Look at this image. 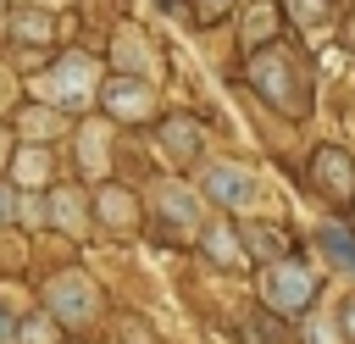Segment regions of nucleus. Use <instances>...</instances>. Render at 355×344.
I'll return each instance as SVG.
<instances>
[{
	"label": "nucleus",
	"instance_id": "obj_13",
	"mask_svg": "<svg viewBox=\"0 0 355 344\" xmlns=\"http://www.w3.org/2000/svg\"><path fill=\"white\" fill-rule=\"evenodd\" d=\"M294 6H300L305 17H311V11H322V0H294Z\"/></svg>",
	"mask_w": 355,
	"mask_h": 344
},
{
	"label": "nucleus",
	"instance_id": "obj_10",
	"mask_svg": "<svg viewBox=\"0 0 355 344\" xmlns=\"http://www.w3.org/2000/svg\"><path fill=\"white\" fill-rule=\"evenodd\" d=\"M211 250H216V255H239V244H233L227 233H211Z\"/></svg>",
	"mask_w": 355,
	"mask_h": 344
},
{
	"label": "nucleus",
	"instance_id": "obj_4",
	"mask_svg": "<svg viewBox=\"0 0 355 344\" xmlns=\"http://www.w3.org/2000/svg\"><path fill=\"white\" fill-rule=\"evenodd\" d=\"M44 83H50V94H55V100L78 105V100H89V83H94V72H89V61H78V55H72V61H61V67H55Z\"/></svg>",
	"mask_w": 355,
	"mask_h": 344
},
{
	"label": "nucleus",
	"instance_id": "obj_1",
	"mask_svg": "<svg viewBox=\"0 0 355 344\" xmlns=\"http://www.w3.org/2000/svg\"><path fill=\"white\" fill-rule=\"evenodd\" d=\"M311 300V272H300V266H272L266 272V305H277V311H300Z\"/></svg>",
	"mask_w": 355,
	"mask_h": 344
},
{
	"label": "nucleus",
	"instance_id": "obj_14",
	"mask_svg": "<svg viewBox=\"0 0 355 344\" xmlns=\"http://www.w3.org/2000/svg\"><path fill=\"white\" fill-rule=\"evenodd\" d=\"M0 216H11V194L6 189H0Z\"/></svg>",
	"mask_w": 355,
	"mask_h": 344
},
{
	"label": "nucleus",
	"instance_id": "obj_2",
	"mask_svg": "<svg viewBox=\"0 0 355 344\" xmlns=\"http://www.w3.org/2000/svg\"><path fill=\"white\" fill-rule=\"evenodd\" d=\"M205 189H211L216 200H227V205H255V200H261V183H255L250 172H239V166H211V172H205Z\"/></svg>",
	"mask_w": 355,
	"mask_h": 344
},
{
	"label": "nucleus",
	"instance_id": "obj_5",
	"mask_svg": "<svg viewBox=\"0 0 355 344\" xmlns=\"http://www.w3.org/2000/svg\"><path fill=\"white\" fill-rule=\"evenodd\" d=\"M322 250H327V255H333V261H338L344 272H355V244H349V239H344L338 227H327V233H322Z\"/></svg>",
	"mask_w": 355,
	"mask_h": 344
},
{
	"label": "nucleus",
	"instance_id": "obj_9",
	"mask_svg": "<svg viewBox=\"0 0 355 344\" xmlns=\"http://www.w3.org/2000/svg\"><path fill=\"white\" fill-rule=\"evenodd\" d=\"M166 144H172V150H183V155H189V150H194V133H178V128H172V133H166Z\"/></svg>",
	"mask_w": 355,
	"mask_h": 344
},
{
	"label": "nucleus",
	"instance_id": "obj_6",
	"mask_svg": "<svg viewBox=\"0 0 355 344\" xmlns=\"http://www.w3.org/2000/svg\"><path fill=\"white\" fill-rule=\"evenodd\" d=\"M111 105L128 117V111H144V105H150V94H144V89H111Z\"/></svg>",
	"mask_w": 355,
	"mask_h": 344
},
{
	"label": "nucleus",
	"instance_id": "obj_16",
	"mask_svg": "<svg viewBox=\"0 0 355 344\" xmlns=\"http://www.w3.org/2000/svg\"><path fill=\"white\" fill-rule=\"evenodd\" d=\"M205 6H227V0H205Z\"/></svg>",
	"mask_w": 355,
	"mask_h": 344
},
{
	"label": "nucleus",
	"instance_id": "obj_15",
	"mask_svg": "<svg viewBox=\"0 0 355 344\" xmlns=\"http://www.w3.org/2000/svg\"><path fill=\"white\" fill-rule=\"evenodd\" d=\"M349 327H355V305H349Z\"/></svg>",
	"mask_w": 355,
	"mask_h": 344
},
{
	"label": "nucleus",
	"instance_id": "obj_12",
	"mask_svg": "<svg viewBox=\"0 0 355 344\" xmlns=\"http://www.w3.org/2000/svg\"><path fill=\"white\" fill-rule=\"evenodd\" d=\"M0 344H11V316L0 311Z\"/></svg>",
	"mask_w": 355,
	"mask_h": 344
},
{
	"label": "nucleus",
	"instance_id": "obj_3",
	"mask_svg": "<svg viewBox=\"0 0 355 344\" xmlns=\"http://www.w3.org/2000/svg\"><path fill=\"white\" fill-rule=\"evenodd\" d=\"M50 305H55L67 322H89V311H94V289H89L83 277H55V283H50Z\"/></svg>",
	"mask_w": 355,
	"mask_h": 344
},
{
	"label": "nucleus",
	"instance_id": "obj_11",
	"mask_svg": "<svg viewBox=\"0 0 355 344\" xmlns=\"http://www.w3.org/2000/svg\"><path fill=\"white\" fill-rule=\"evenodd\" d=\"M22 338H28V344H50V333H44V322H28V327H22Z\"/></svg>",
	"mask_w": 355,
	"mask_h": 344
},
{
	"label": "nucleus",
	"instance_id": "obj_7",
	"mask_svg": "<svg viewBox=\"0 0 355 344\" xmlns=\"http://www.w3.org/2000/svg\"><path fill=\"white\" fill-rule=\"evenodd\" d=\"M44 172H50V166H44V161H39V155H22V183H39V178H44Z\"/></svg>",
	"mask_w": 355,
	"mask_h": 344
},
{
	"label": "nucleus",
	"instance_id": "obj_8",
	"mask_svg": "<svg viewBox=\"0 0 355 344\" xmlns=\"http://www.w3.org/2000/svg\"><path fill=\"white\" fill-rule=\"evenodd\" d=\"M55 211H61V222L72 227V222H78V194H61V200H55Z\"/></svg>",
	"mask_w": 355,
	"mask_h": 344
}]
</instances>
